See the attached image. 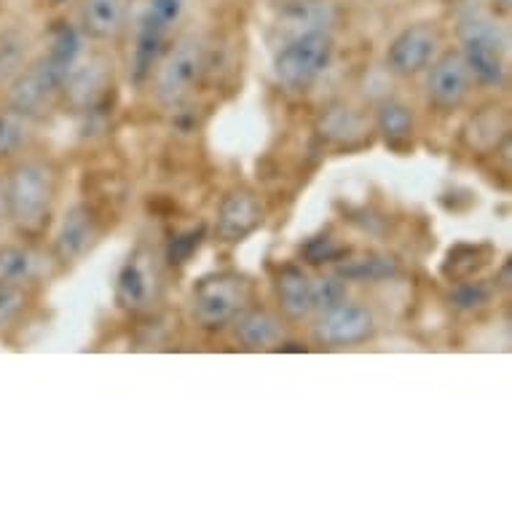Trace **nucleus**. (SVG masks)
Returning <instances> with one entry per match:
<instances>
[{
    "label": "nucleus",
    "instance_id": "7",
    "mask_svg": "<svg viewBox=\"0 0 512 512\" xmlns=\"http://www.w3.org/2000/svg\"><path fill=\"white\" fill-rule=\"evenodd\" d=\"M376 333V314L365 303L346 298L333 309L322 311L314 325V338L322 346H354Z\"/></svg>",
    "mask_w": 512,
    "mask_h": 512
},
{
    "label": "nucleus",
    "instance_id": "20",
    "mask_svg": "<svg viewBox=\"0 0 512 512\" xmlns=\"http://www.w3.org/2000/svg\"><path fill=\"white\" fill-rule=\"evenodd\" d=\"M319 132L336 143H352L365 132V121L349 105H336V108L325 110V116L319 121Z\"/></svg>",
    "mask_w": 512,
    "mask_h": 512
},
{
    "label": "nucleus",
    "instance_id": "12",
    "mask_svg": "<svg viewBox=\"0 0 512 512\" xmlns=\"http://www.w3.org/2000/svg\"><path fill=\"white\" fill-rule=\"evenodd\" d=\"M156 295V274L140 252L129 255L116 279V301L126 311H143Z\"/></svg>",
    "mask_w": 512,
    "mask_h": 512
},
{
    "label": "nucleus",
    "instance_id": "11",
    "mask_svg": "<svg viewBox=\"0 0 512 512\" xmlns=\"http://www.w3.org/2000/svg\"><path fill=\"white\" fill-rule=\"evenodd\" d=\"M263 223V204L250 188H234L223 196L218 207V236L236 244L247 239Z\"/></svg>",
    "mask_w": 512,
    "mask_h": 512
},
{
    "label": "nucleus",
    "instance_id": "6",
    "mask_svg": "<svg viewBox=\"0 0 512 512\" xmlns=\"http://www.w3.org/2000/svg\"><path fill=\"white\" fill-rule=\"evenodd\" d=\"M204 65H207L204 43L194 38V35L180 38L159 62V73H156V94H159V100L167 102V105L183 102L199 84Z\"/></svg>",
    "mask_w": 512,
    "mask_h": 512
},
{
    "label": "nucleus",
    "instance_id": "25",
    "mask_svg": "<svg viewBox=\"0 0 512 512\" xmlns=\"http://www.w3.org/2000/svg\"><path fill=\"white\" fill-rule=\"evenodd\" d=\"M488 295H491V290L483 282L467 279L459 287H454L451 303H454L456 309H478V306H483L488 301Z\"/></svg>",
    "mask_w": 512,
    "mask_h": 512
},
{
    "label": "nucleus",
    "instance_id": "9",
    "mask_svg": "<svg viewBox=\"0 0 512 512\" xmlns=\"http://www.w3.org/2000/svg\"><path fill=\"white\" fill-rule=\"evenodd\" d=\"M437 49H440V33L435 25H429V22L408 25L389 43L387 68L395 76H416L429 68V62L437 57Z\"/></svg>",
    "mask_w": 512,
    "mask_h": 512
},
{
    "label": "nucleus",
    "instance_id": "19",
    "mask_svg": "<svg viewBox=\"0 0 512 512\" xmlns=\"http://www.w3.org/2000/svg\"><path fill=\"white\" fill-rule=\"evenodd\" d=\"M413 118L411 108L400 100H384L376 108V129L389 145H403L413 137Z\"/></svg>",
    "mask_w": 512,
    "mask_h": 512
},
{
    "label": "nucleus",
    "instance_id": "28",
    "mask_svg": "<svg viewBox=\"0 0 512 512\" xmlns=\"http://www.w3.org/2000/svg\"><path fill=\"white\" fill-rule=\"evenodd\" d=\"M496 3H499V6H502V9H510V3H512V0H496Z\"/></svg>",
    "mask_w": 512,
    "mask_h": 512
},
{
    "label": "nucleus",
    "instance_id": "15",
    "mask_svg": "<svg viewBox=\"0 0 512 512\" xmlns=\"http://www.w3.org/2000/svg\"><path fill=\"white\" fill-rule=\"evenodd\" d=\"M338 277L349 282H360V285H373V282H389L403 274V266L392 255H381V252H368L360 258H344L336 263Z\"/></svg>",
    "mask_w": 512,
    "mask_h": 512
},
{
    "label": "nucleus",
    "instance_id": "13",
    "mask_svg": "<svg viewBox=\"0 0 512 512\" xmlns=\"http://www.w3.org/2000/svg\"><path fill=\"white\" fill-rule=\"evenodd\" d=\"M129 0H78V30L94 41L116 38L126 25Z\"/></svg>",
    "mask_w": 512,
    "mask_h": 512
},
{
    "label": "nucleus",
    "instance_id": "29",
    "mask_svg": "<svg viewBox=\"0 0 512 512\" xmlns=\"http://www.w3.org/2000/svg\"><path fill=\"white\" fill-rule=\"evenodd\" d=\"M269 3H274V6H282V3H285V0H269Z\"/></svg>",
    "mask_w": 512,
    "mask_h": 512
},
{
    "label": "nucleus",
    "instance_id": "10",
    "mask_svg": "<svg viewBox=\"0 0 512 512\" xmlns=\"http://www.w3.org/2000/svg\"><path fill=\"white\" fill-rule=\"evenodd\" d=\"M100 239V218L89 204H73L65 218L59 220L51 255L57 263H76L92 250Z\"/></svg>",
    "mask_w": 512,
    "mask_h": 512
},
{
    "label": "nucleus",
    "instance_id": "23",
    "mask_svg": "<svg viewBox=\"0 0 512 512\" xmlns=\"http://www.w3.org/2000/svg\"><path fill=\"white\" fill-rule=\"evenodd\" d=\"M30 132V118L17 113L14 108H0V156L17 153L27 140Z\"/></svg>",
    "mask_w": 512,
    "mask_h": 512
},
{
    "label": "nucleus",
    "instance_id": "18",
    "mask_svg": "<svg viewBox=\"0 0 512 512\" xmlns=\"http://www.w3.org/2000/svg\"><path fill=\"white\" fill-rule=\"evenodd\" d=\"M333 19H336V11L328 0L325 3L322 0H285L279 25L290 27L287 38H293V35L311 33V30H330Z\"/></svg>",
    "mask_w": 512,
    "mask_h": 512
},
{
    "label": "nucleus",
    "instance_id": "1",
    "mask_svg": "<svg viewBox=\"0 0 512 512\" xmlns=\"http://www.w3.org/2000/svg\"><path fill=\"white\" fill-rule=\"evenodd\" d=\"M9 223L22 234H35L46 226L57 196V172L49 161L19 159L6 172Z\"/></svg>",
    "mask_w": 512,
    "mask_h": 512
},
{
    "label": "nucleus",
    "instance_id": "17",
    "mask_svg": "<svg viewBox=\"0 0 512 512\" xmlns=\"http://www.w3.org/2000/svg\"><path fill=\"white\" fill-rule=\"evenodd\" d=\"M279 306L290 319H306L314 314L311 309V277L298 266H285L274 277Z\"/></svg>",
    "mask_w": 512,
    "mask_h": 512
},
{
    "label": "nucleus",
    "instance_id": "8",
    "mask_svg": "<svg viewBox=\"0 0 512 512\" xmlns=\"http://www.w3.org/2000/svg\"><path fill=\"white\" fill-rule=\"evenodd\" d=\"M472 89V73L464 62L462 51L448 49L437 54L429 62V78H427V94L429 102L440 110H456L462 108L464 100L470 97Z\"/></svg>",
    "mask_w": 512,
    "mask_h": 512
},
{
    "label": "nucleus",
    "instance_id": "30",
    "mask_svg": "<svg viewBox=\"0 0 512 512\" xmlns=\"http://www.w3.org/2000/svg\"><path fill=\"white\" fill-rule=\"evenodd\" d=\"M57 3H65V0H57Z\"/></svg>",
    "mask_w": 512,
    "mask_h": 512
},
{
    "label": "nucleus",
    "instance_id": "5",
    "mask_svg": "<svg viewBox=\"0 0 512 512\" xmlns=\"http://www.w3.org/2000/svg\"><path fill=\"white\" fill-rule=\"evenodd\" d=\"M70 70L73 68L62 65L51 54H43L41 59H35L33 65H27L14 76L6 105L22 113V116L35 118L43 110H49L51 102L57 100L59 92L68 86Z\"/></svg>",
    "mask_w": 512,
    "mask_h": 512
},
{
    "label": "nucleus",
    "instance_id": "4",
    "mask_svg": "<svg viewBox=\"0 0 512 512\" xmlns=\"http://www.w3.org/2000/svg\"><path fill=\"white\" fill-rule=\"evenodd\" d=\"M252 287L247 277L236 271H218L196 282L191 311L196 325L202 328H223L231 325L250 303Z\"/></svg>",
    "mask_w": 512,
    "mask_h": 512
},
{
    "label": "nucleus",
    "instance_id": "14",
    "mask_svg": "<svg viewBox=\"0 0 512 512\" xmlns=\"http://www.w3.org/2000/svg\"><path fill=\"white\" fill-rule=\"evenodd\" d=\"M46 258L30 244H3L0 247V282L27 287L41 277Z\"/></svg>",
    "mask_w": 512,
    "mask_h": 512
},
{
    "label": "nucleus",
    "instance_id": "2",
    "mask_svg": "<svg viewBox=\"0 0 512 512\" xmlns=\"http://www.w3.org/2000/svg\"><path fill=\"white\" fill-rule=\"evenodd\" d=\"M456 38H459V51H462L464 62L472 73V81L488 89H499L507 78V35L502 25L494 17H488L483 11H472L462 17L456 27Z\"/></svg>",
    "mask_w": 512,
    "mask_h": 512
},
{
    "label": "nucleus",
    "instance_id": "27",
    "mask_svg": "<svg viewBox=\"0 0 512 512\" xmlns=\"http://www.w3.org/2000/svg\"><path fill=\"white\" fill-rule=\"evenodd\" d=\"M9 223V199H6V177L0 175V228Z\"/></svg>",
    "mask_w": 512,
    "mask_h": 512
},
{
    "label": "nucleus",
    "instance_id": "21",
    "mask_svg": "<svg viewBox=\"0 0 512 512\" xmlns=\"http://www.w3.org/2000/svg\"><path fill=\"white\" fill-rule=\"evenodd\" d=\"M30 309V293L27 287L3 285L0 282V338L17 330Z\"/></svg>",
    "mask_w": 512,
    "mask_h": 512
},
{
    "label": "nucleus",
    "instance_id": "16",
    "mask_svg": "<svg viewBox=\"0 0 512 512\" xmlns=\"http://www.w3.org/2000/svg\"><path fill=\"white\" fill-rule=\"evenodd\" d=\"M234 330L247 349H271L285 338L282 319L266 309H244L234 319Z\"/></svg>",
    "mask_w": 512,
    "mask_h": 512
},
{
    "label": "nucleus",
    "instance_id": "26",
    "mask_svg": "<svg viewBox=\"0 0 512 512\" xmlns=\"http://www.w3.org/2000/svg\"><path fill=\"white\" fill-rule=\"evenodd\" d=\"M204 231L202 228H191V231H185V234H177L167 247V258L172 263H185L196 250H199V244H202Z\"/></svg>",
    "mask_w": 512,
    "mask_h": 512
},
{
    "label": "nucleus",
    "instance_id": "24",
    "mask_svg": "<svg viewBox=\"0 0 512 512\" xmlns=\"http://www.w3.org/2000/svg\"><path fill=\"white\" fill-rule=\"evenodd\" d=\"M303 261L311 266H322V263H336L344 255V247L333 239V236H314L311 242L303 244Z\"/></svg>",
    "mask_w": 512,
    "mask_h": 512
},
{
    "label": "nucleus",
    "instance_id": "22",
    "mask_svg": "<svg viewBox=\"0 0 512 512\" xmlns=\"http://www.w3.org/2000/svg\"><path fill=\"white\" fill-rule=\"evenodd\" d=\"M346 282L338 274H319V277H311V309L314 314H322V311L333 309L338 303L346 301Z\"/></svg>",
    "mask_w": 512,
    "mask_h": 512
},
{
    "label": "nucleus",
    "instance_id": "3",
    "mask_svg": "<svg viewBox=\"0 0 512 512\" xmlns=\"http://www.w3.org/2000/svg\"><path fill=\"white\" fill-rule=\"evenodd\" d=\"M333 54H336V41L330 30L293 35L274 54V76L285 89L301 92L330 68Z\"/></svg>",
    "mask_w": 512,
    "mask_h": 512
}]
</instances>
